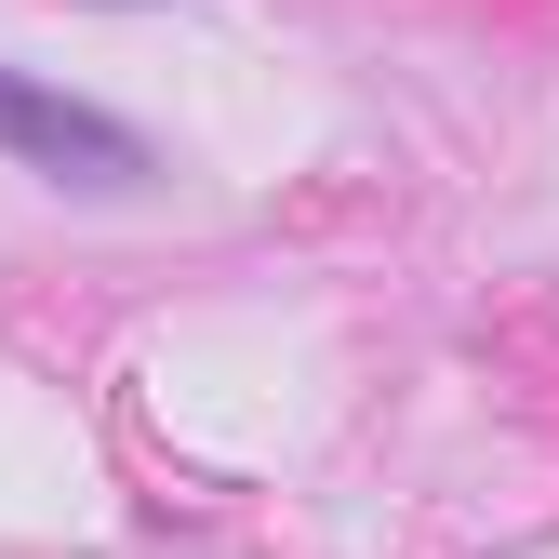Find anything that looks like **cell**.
Wrapping results in <instances>:
<instances>
[{
	"mask_svg": "<svg viewBox=\"0 0 559 559\" xmlns=\"http://www.w3.org/2000/svg\"><path fill=\"white\" fill-rule=\"evenodd\" d=\"M0 160H27L40 187H81V200H133L160 160H147V133L81 107V94H53L27 81V67H0Z\"/></svg>",
	"mask_w": 559,
	"mask_h": 559,
	"instance_id": "obj_1",
	"label": "cell"
}]
</instances>
